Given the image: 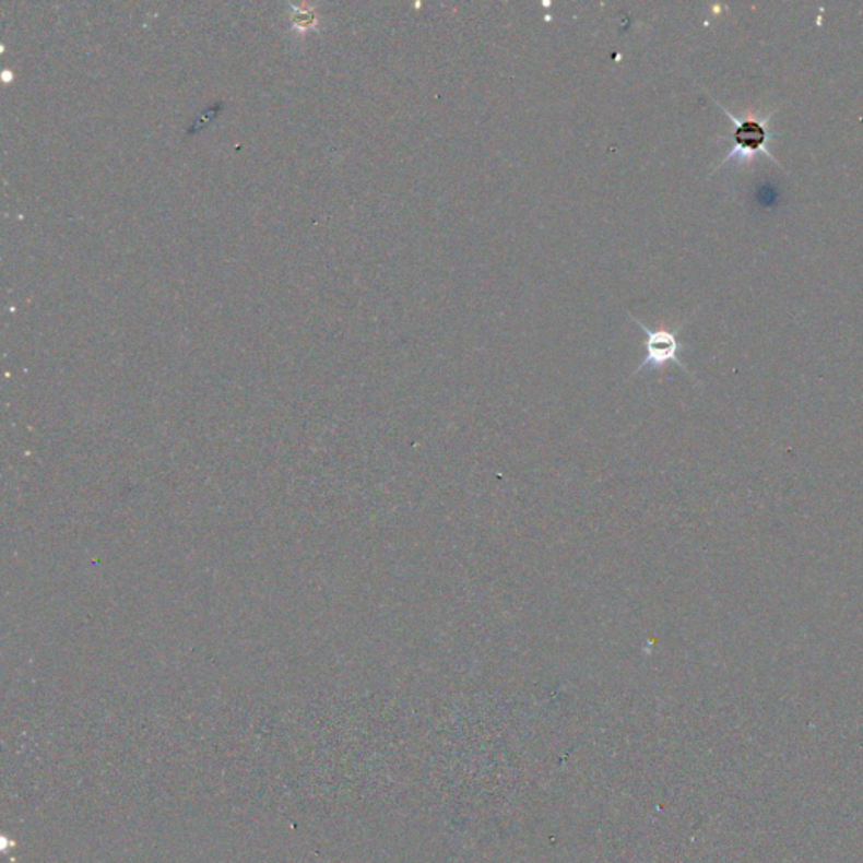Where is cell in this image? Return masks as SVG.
Instances as JSON below:
<instances>
[{
	"mask_svg": "<svg viewBox=\"0 0 863 863\" xmlns=\"http://www.w3.org/2000/svg\"><path fill=\"white\" fill-rule=\"evenodd\" d=\"M720 108L728 114L729 119L732 120L735 127L734 133H732L731 151L725 155V159L720 163V166L728 164L732 159L741 161V163H750L754 159V155L759 154V152H764V154L769 155L775 161V157L766 149L768 147L769 139H771V133H769L768 126H766L764 120H737L734 115L729 114L728 108Z\"/></svg>",
	"mask_w": 863,
	"mask_h": 863,
	"instance_id": "6da1fadb",
	"label": "cell"
},
{
	"mask_svg": "<svg viewBox=\"0 0 863 863\" xmlns=\"http://www.w3.org/2000/svg\"><path fill=\"white\" fill-rule=\"evenodd\" d=\"M633 321L638 322L639 328L645 331L646 358L639 363L631 378L646 368L663 369L669 363H675V365L686 369L682 359L678 358L679 347H683V344L678 341L679 328L675 329V331H669V329H657V331H653V329L648 328L645 322L639 321L635 316H633Z\"/></svg>",
	"mask_w": 863,
	"mask_h": 863,
	"instance_id": "7a4b0ae2",
	"label": "cell"
},
{
	"mask_svg": "<svg viewBox=\"0 0 863 863\" xmlns=\"http://www.w3.org/2000/svg\"><path fill=\"white\" fill-rule=\"evenodd\" d=\"M291 26L297 33H306V31L314 29L318 24V14L310 5H292Z\"/></svg>",
	"mask_w": 863,
	"mask_h": 863,
	"instance_id": "3957f363",
	"label": "cell"
}]
</instances>
